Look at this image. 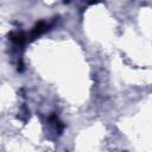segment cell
<instances>
[{
    "instance_id": "cell-2",
    "label": "cell",
    "mask_w": 152,
    "mask_h": 152,
    "mask_svg": "<svg viewBox=\"0 0 152 152\" xmlns=\"http://www.w3.org/2000/svg\"><path fill=\"white\" fill-rule=\"evenodd\" d=\"M46 24L45 23H39L36 27H34V30H33V36H37V34H40L42 32H44L45 30H46Z\"/></svg>"
},
{
    "instance_id": "cell-1",
    "label": "cell",
    "mask_w": 152,
    "mask_h": 152,
    "mask_svg": "<svg viewBox=\"0 0 152 152\" xmlns=\"http://www.w3.org/2000/svg\"><path fill=\"white\" fill-rule=\"evenodd\" d=\"M11 39L17 43V44H23L25 42V36L23 33H19V32H15V33H12L11 34Z\"/></svg>"
}]
</instances>
